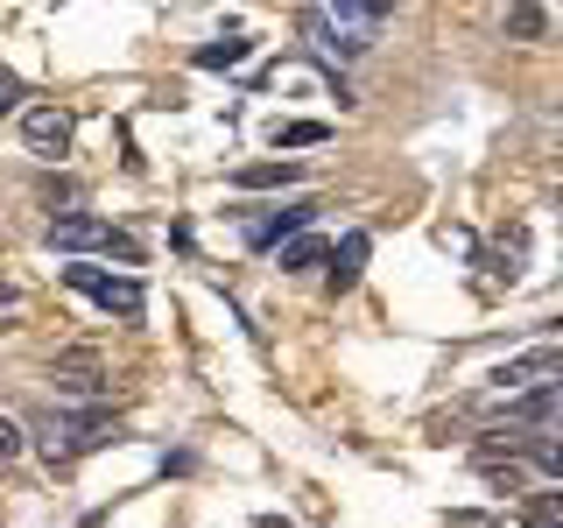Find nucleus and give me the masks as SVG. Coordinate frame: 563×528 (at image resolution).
<instances>
[{
	"mask_svg": "<svg viewBox=\"0 0 563 528\" xmlns=\"http://www.w3.org/2000/svg\"><path fill=\"white\" fill-rule=\"evenodd\" d=\"M14 106H22V78H14V70H0V113H14Z\"/></svg>",
	"mask_w": 563,
	"mask_h": 528,
	"instance_id": "18",
	"label": "nucleus"
},
{
	"mask_svg": "<svg viewBox=\"0 0 563 528\" xmlns=\"http://www.w3.org/2000/svg\"><path fill=\"white\" fill-rule=\"evenodd\" d=\"M556 422V381H536L521 395H507V430H550Z\"/></svg>",
	"mask_w": 563,
	"mask_h": 528,
	"instance_id": "9",
	"label": "nucleus"
},
{
	"mask_svg": "<svg viewBox=\"0 0 563 528\" xmlns=\"http://www.w3.org/2000/svg\"><path fill=\"white\" fill-rule=\"evenodd\" d=\"M310 219H317V198H289V205H275L268 219H246V246H254V254H268V246L310 233Z\"/></svg>",
	"mask_w": 563,
	"mask_h": 528,
	"instance_id": "5",
	"label": "nucleus"
},
{
	"mask_svg": "<svg viewBox=\"0 0 563 528\" xmlns=\"http://www.w3.org/2000/svg\"><path fill=\"white\" fill-rule=\"evenodd\" d=\"M99 254H113V261H128V268H141V240H128V233H106Z\"/></svg>",
	"mask_w": 563,
	"mask_h": 528,
	"instance_id": "16",
	"label": "nucleus"
},
{
	"mask_svg": "<svg viewBox=\"0 0 563 528\" xmlns=\"http://www.w3.org/2000/svg\"><path fill=\"white\" fill-rule=\"evenodd\" d=\"M64 282L78 296H92L106 317H120V324H141V310H148V289H141L134 275H106V268H92V261H70Z\"/></svg>",
	"mask_w": 563,
	"mask_h": 528,
	"instance_id": "2",
	"label": "nucleus"
},
{
	"mask_svg": "<svg viewBox=\"0 0 563 528\" xmlns=\"http://www.w3.org/2000/svg\"><path fill=\"white\" fill-rule=\"evenodd\" d=\"M106 233H113V226H99L92 211H64V219H49V254H99L106 246Z\"/></svg>",
	"mask_w": 563,
	"mask_h": 528,
	"instance_id": "7",
	"label": "nucleus"
},
{
	"mask_svg": "<svg viewBox=\"0 0 563 528\" xmlns=\"http://www.w3.org/2000/svg\"><path fill=\"white\" fill-rule=\"evenodd\" d=\"M8 458H22V422L0 416V465H8Z\"/></svg>",
	"mask_w": 563,
	"mask_h": 528,
	"instance_id": "17",
	"label": "nucleus"
},
{
	"mask_svg": "<svg viewBox=\"0 0 563 528\" xmlns=\"http://www.w3.org/2000/svg\"><path fill=\"white\" fill-rule=\"evenodd\" d=\"M49 381H57V395H64V402H99V395H106V366H99V352H92V345L57 352Z\"/></svg>",
	"mask_w": 563,
	"mask_h": 528,
	"instance_id": "3",
	"label": "nucleus"
},
{
	"mask_svg": "<svg viewBox=\"0 0 563 528\" xmlns=\"http://www.w3.org/2000/svg\"><path fill=\"white\" fill-rule=\"evenodd\" d=\"M366 254H374V233H366V226H352V233L324 254V268H331V296H352V289H360Z\"/></svg>",
	"mask_w": 563,
	"mask_h": 528,
	"instance_id": "8",
	"label": "nucleus"
},
{
	"mask_svg": "<svg viewBox=\"0 0 563 528\" xmlns=\"http://www.w3.org/2000/svg\"><path fill=\"white\" fill-rule=\"evenodd\" d=\"M324 141H331L324 120H275L268 128V148H324Z\"/></svg>",
	"mask_w": 563,
	"mask_h": 528,
	"instance_id": "12",
	"label": "nucleus"
},
{
	"mask_svg": "<svg viewBox=\"0 0 563 528\" xmlns=\"http://www.w3.org/2000/svg\"><path fill=\"white\" fill-rule=\"evenodd\" d=\"M563 374V352L556 345H536V352H521V360H500L486 374L493 395H521V387H536V381H556Z\"/></svg>",
	"mask_w": 563,
	"mask_h": 528,
	"instance_id": "4",
	"label": "nucleus"
},
{
	"mask_svg": "<svg viewBox=\"0 0 563 528\" xmlns=\"http://www.w3.org/2000/svg\"><path fill=\"white\" fill-rule=\"evenodd\" d=\"M542 29H550V8H515L507 14V35H521V43H536Z\"/></svg>",
	"mask_w": 563,
	"mask_h": 528,
	"instance_id": "14",
	"label": "nucleus"
},
{
	"mask_svg": "<svg viewBox=\"0 0 563 528\" xmlns=\"http://www.w3.org/2000/svg\"><path fill=\"white\" fill-rule=\"evenodd\" d=\"M528 528H563V507H556V493H536V501H528Z\"/></svg>",
	"mask_w": 563,
	"mask_h": 528,
	"instance_id": "15",
	"label": "nucleus"
},
{
	"mask_svg": "<svg viewBox=\"0 0 563 528\" xmlns=\"http://www.w3.org/2000/svg\"><path fill=\"white\" fill-rule=\"evenodd\" d=\"M22 141H29V155L57 163V155H70V113H57V106H29V113H22Z\"/></svg>",
	"mask_w": 563,
	"mask_h": 528,
	"instance_id": "6",
	"label": "nucleus"
},
{
	"mask_svg": "<svg viewBox=\"0 0 563 528\" xmlns=\"http://www.w3.org/2000/svg\"><path fill=\"white\" fill-rule=\"evenodd\" d=\"M296 163H246V169H233V190H289L296 184Z\"/></svg>",
	"mask_w": 563,
	"mask_h": 528,
	"instance_id": "11",
	"label": "nucleus"
},
{
	"mask_svg": "<svg viewBox=\"0 0 563 528\" xmlns=\"http://www.w3.org/2000/svg\"><path fill=\"white\" fill-rule=\"evenodd\" d=\"M275 254H282V268H289V275H303V268H317V261L331 254V240L324 233H296V240H282Z\"/></svg>",
	"mask_w": 563,
	"mask_h": 528,
	"instance_id": "13",
	"label": "nucleus"
},
{
	"mask_svg": "<svg viewBox=\"0 0 563 528\" xmlns=\"http://www.w3.org/2000/svg\"><path fill=\"white\" fill-rule=\"evenodd\" d=\"M246 57H254V35H240V29H233V35H219V43H205L190 64H198V70H240Z\"/></svg>",
	"mask_w": 563,
	"mask_h": 528,
	"instance_id": "10",
	"label": "nucleus"
},
{
	"mask_svg": "<svg viewBox=\"0 0 563 528\" xmlns=\"http://www.w3.org/2000/svg\"><path fill=\"white\" fill-rule=\"evenodd\" d=\"M387 29V8L380 0H331V8H310L303 14V35L317 57H366Z\"/></svg>",
	"mask_w": 563,
	"mask_h": 528,
	"instance_id": "1",
	"label": "nucleus"
}]
</instances>
